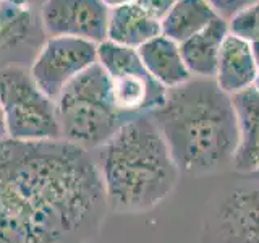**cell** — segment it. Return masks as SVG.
Segmentation results:
<instances>
[{"instance_id": "cell-1", "label": "cell", "mask_w": 259, "mask_h": 243, "mask_svg": "<svg viewBox=\"0 0 259 243\" xmlns=\"http://www.w3.org/2000/svg\"><path fill=\"white\" fill-rule=\"evenodd\" d=\"M109 206L91 151L0 141V243H91Z\"/></svg>"}, {"instance_id": "cell-2", "label": "cell", "mask_w": 259, "mask_h": 243, "mask_svg": "<svg viewBox=\"0 0 259 243\" xmlns=\"http://www.w3.org/2000/svg\"><path fill=\"white\" fill-rule=\"evenodd\" d=\"M149 115L180 174L201 177L232 167L238 144L237 115L232 96L214 78L191 76L167 89L164 104Z\"/></svg>"}, {"instance_id": "cell-3", "label": "cell", "mask_w": 259, "mask_h": 243, "mask_svg": "<svg viewBox=\"0 0 259 243\" xmlns=\"http://www.w3.org/2000/svg\"><path fill=\"white\" fill-rule=\"evenodd\" d=\"M109 211L141 214L167 199L180 178L168 146L149 113L125 122L96 149Z\"/></svg>"}, {"instance_id": "cell-4", "label": "cell", "mask_w": 259, "mask_h": 243, "mask_svg": "<svg viewBox=\"0 0 259 243\" xmlns=\"http://www.w3.org/2000/svg\"><path fill=\"white\" fill-rule=\"evenodd\" d=\"M62 140L96 151L132 120L115 107L107 73L99 63L81 73L55 99Z\"/></svg>"}, {"instance_id": "cell-5", "label": "cell", "mask_w": 259, "mask_h": 243, "mask_svg": "<svg viewBox=\"0 0 259 243\" xmlns=\"http://www.w3.org/2000/svg\"><path fill=\"white\" fill-rule=\"evenodd\" d=\"M0 107L10 140H62L55 101L39 89L29 70L20 65L0 70Z\"/></svg>"}, {"instance_id": "cell-6", "label": "cell", "mask_w": 259, "mask_h": 243, "mask_svg": "<svg viewBox=\"0 0 259 243\" xmlns=\"http://www.w3.org/2000/svg\"><path fill=\"white\" fill-rule=\"evenodd\" d=\"M97 63L109 76L113 104L126 118L151 113L164 104L167 89L144 68L138 49L104 40L97 44Z\"/></svg>"}, {"instance_id": "cell-7", "label": "cell", "mask_w": 259, "mask_h": 243, "mask_svg": "<svg viewBox=\"0 0 259 243\" xmlns=\"http://www.w3.org/2000/svg\"><path fill=\"white\" fill-rule=\"evenodd\" d=\"M202 243H259V180L230 186L210 205Z\"/></svg>"}, {"instance_id": "cell-8", "label": "cell", "mask_w": 259, "mask_h": 243, "mask_svg": "<svg viewBox=\"0 0 259 243\" xmlns=\"http://www.w3.org/2000/svg\"><path fill=\"white\" fill-rule=\"evenodd\" d=\"M94 63H97V44L78 37L52 36L40 46L29 75L39 89L55 101L73 79Z\"/></svg>"}, {"instance_id": "cell-9", "label": "cell", "mask_w": 259, "mask_h": 243, "mask_svg": "<svg viewBox=\"0 0 259 243\" xmlns=\"http://www.w3.org/2000/svg\"><path fill=\"white\" fill-rule=\"evenodd\" d=\"M109 8L102 0H44L39 21L49 36H67L101 44L107 39Z\"/></svg>"}, {"instance_id": "cell-10", "label": "cell", "mask_w": 259, "mask_h": 243, "mask_svg": "<svg viewBox=\"0 0 259 243\" xmlns=\"http://www.w3.org/2000/svg\"><path fill=\"white\" fill-rule=\"evenodd\" d=\"M238 125V144L232 169L241 175L259 170V91L248 88L232 96Z\"/></svg>"}, {"instance_id": "cell-11", "label": "cell", "mask_w": 259, "mask_h": 243, "mask_svg": "<svg viewBox=\"0 0 259 243\" xmlns=\"http://www.w3.org/2000/svg\"><path fill=\"white\" fill-rule=\"evenodd\" d=\"M259 73L256 57L249 43L238 36H225L221 54H219L214 81L229 96L238 94L248 88H253Z\"/></svg>"}, {"instance_id": "cell-12", "label": "cell", "mask_w": 259, "mask_h": 243, "mask_svg": "<svg viewBox=\"0 0 259 243\" xmlns=\"http://www.w3.org/2000/svg\"><path fill=\"white\" fill-rule=\"evenodd\" d=\"M144 68L165 89L177 88L191 78L182 57L180 44L165 37L156 36L138 49Z\"/></svg>"}, {"instance_id": "cell-13", "label": "cell", "mask_w": 259, "mask_h": 243, "mask_svg": "<svg viewBox=\"0 0 259 243\" xmlns=\"http://www.w3.org/2000/svg\"><path fill=\"white\" fill-rule=\"evenodd\" d=\"M162 34L160 21L138 4H128L109 12L107 39L110 43L140 49L148 40Z\"/></svg>"}, {"instance_id": "cell-14", "label": "cell", "mask_w": 259, "mask_h": 243, "mask_svg": "<svg viewBox=\"0 0 259 243\" xmlns=\"http://www.w3.org/2000/svg\"><path fill=\"white\" fill-rule=\"evenodd\" d=\"M229 32V21L217 16L198 34L180 44L182 57L191 76L214 78L221 47Z\"/></svg>"}, {"instance_id": "cell-15", "label": "cell", "mask_w": 259, "mask_h": 243, "mask_svg": "<svg viewBox=\"0 0 259 243\" xmlns=\"http://www.w3.org/2000/svg\"><path fill=\"white\" fill-rule=\"evenodd\" d=\"M217 16L206 0H180L160 20V29L165 37L182 44L204 29Z\"/></svg>"}, {"instance_id": "cell-16", "label": "cell", "mask_w": 259, "mask_h": 243, "mask_svg": "<svg viewBox=\"0 0 259 243\" xmlns=\"http://www.w3.org/2000/svg\"><path fill=\"white\" fill-rule=\"evenodd\" d=\"M39 18L34 5L18 0L0 2V54L20 47L34 34Z\"/></svg>"}, {"instance_id": "cell-17", "label": "cell", "mask_w": 259, "mask_h": 243, "mask_svg": "<svg viewBox=\"0 0 259 243\" xmlns=\"http://www.w3.org/2000/svg\"><path fill=\"white\" fill-rule=\"evenodd\" d=\"M229 31L232 34L253 44L259 40V0L248 5L229 20Z\"/></svg>"}, {"instance_id": "cell-18", "label": "cell", "mask_w": 259, "mask_h": 243, "mask_svg": "<svg viewBox=\"0 0 259 243\" xmlns=\"http://www.w3.org/2000/svg\"><path fill=\"white\" fill-rule=\"evenodd\" d=\"M206 2L214 8V12L221 18L229 21L232 16H235L248 5L257 2V0H206Z\"/></svg>"}, {"instance_id": "cell-19", "label": "cell", "mask_w": 259, "mask_h": 243, "mask_svg": "<svg viewBox=\"0 0 259 243\" xmlns=\"http://www.w3.org/2000/svg\"><path fill=\"white\" fill-rule=\"evenodd\" d=\"M146 12H149L159 21L180 2V0H136Z\"/></svg>"}, {"instance_id": "cell-20", "label": "cell", "mask_w": 259, "mask_h": 243, "mask_svg": "<svg viewBox=\"0 0 259 243\" xmlns=\"http://www.w3.org/2000/svg\"><path fill=\"white\" fill-rule=\"evenodd\" d=\"M104 5L112 10V8H118V7H123V5H128V4H133L136 0H102Z\"/></svg>"}, {"instance_id": "cell-21", "label": "cell", "mask_w": 259, "mask_h": 243, "mask_svg": "<svg viewBox=\"0 0 259 243\" xmlns=\"http://www.w3.org/2000/svg\"><path fill=\"white\" fill-rule=\"evenodd\" d=\"M8 138V133H7V125H5V117H4V112H2V107H0V141H4Z\"/></svg>"}, {"instance_id": "cell-22", "label": "cell", "mask_w": 259, "mask_h": 243, "mask_svg": "<svg viewBox=\"0 0 259 243\" xmlns=\"http://www.w3.org/2000/svg\"><path fill=\"white\" fill-rule=\"evenodd\" d=\"M253 88L256 89V91H259V73H257V76H256V79H254V85H253Z\"/></svg>"}, {"instance_id": "cell-23", "label": "cell", "mask_w": 259, "mask_h": 243, "mask_svg": "<svg viewBox=\"0 0 259 243\" xmlns=\"http://www.w3.org/2000/svg\"><path fill=\"white\" fill-rule=\"evenodd\" d=\"M248 178H254V180H259V170H256L254 174H251V175H248Z\"/></svg>"}, {"instance_id": "cell-24", "label": "cell", "mask_w": 259, "mask_h": 243, "mask_svg": "<svg viewBox=\"0 0 259 243\" xmlns=\"http://www.w3.org/2000/svg\"><path fill=\"white\" fill-rule=\"evenodd\" d=\"M18 2H24V4H31V5H34V0H18Z\"/></svg>"}, {"instance_id": "cell-25", "label": "cell", "mask_w": 259, "mask_h": 243, "mask_svg": "<svg viewBox=\"0 0 259 243\" xmlns=\"http://www.w3.org/2000/svg\"><path fill=\"white\" fill-rule=\"evenodd\" d=\"M0 2H2V0H0Z\"/></svg>"}]
</instances>
